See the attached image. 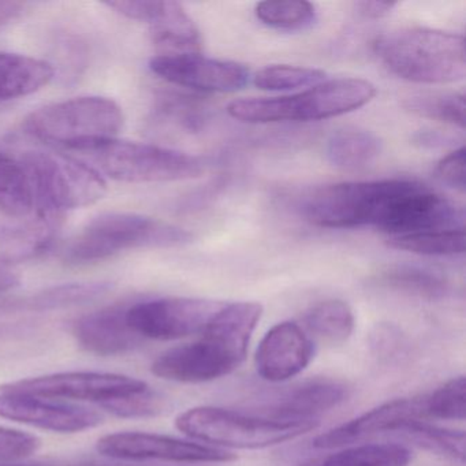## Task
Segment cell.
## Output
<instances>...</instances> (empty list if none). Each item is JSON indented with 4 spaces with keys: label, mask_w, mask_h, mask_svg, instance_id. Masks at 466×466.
Instances as JSON below:
<instances>
[{
    "label": "cell",
    "mask_w": 466,
    "mask_h": 466,
    "mask_svg": "<svg viewBox=\"0 0 466 466\" xmlns=\"http://www.w3.org/2000/svg\"><path fill=\"white\" fill-rule=\"evenodd\" d=\"M54 77L48 62L18 54L0 53V102L39 91Z\"/></svg>",
    "instance_id": "44dd1931"
},
{
    "label": "cell",
    "mask_w": 466,
    "mask_h": 466,
    "mask_svg": "<svg viewBox=\"0 0 466 466\" xmlns=\"http://www.w3.org/2000/svg\"><path fill=\"white\" fill-rule=\"evenodd\" d=\"M64 215L36 211L0 233V258L5 263L29 260L53 245Z\"/></svg>",
    "instance_id": "ffe728a7"
},
{
    "label": "cell",
    "mask_w": 466,
    "mask_h": 466,
    "mask_svg": "<svg viewBox=\"0 0 466 466\" xmlns=\"http://www.w3.org/2000/svg\"><path fill=\"white\" fill-rule=\"evenodd\" d=\"M414 141L421 147H436L443 146L444 143H452V138L439 132H420L414 136Z\"/></svg>",
    "instance_id": "74e56055"
},
{
    "label": "cell",
    "mask_w": 466,
    "mask_h": 466,
    "mask_svg": "<svg viewBox=\"0 0 466 466\" xmlns=\"http://www.w3.org/2000/svg\"><path fill=\"white\" fill-rule=\"evenodd\" d=\"M405 107L417 116L465 129V96L462 94H428L406 100Z\"/></svg>",
    "instance_id": "1f68e13d"
},
{
    "label": "cell",
    "mask_w": 466,
    "mask_h": 466,
    "mask_svg": "<svg viewBox=\"0 0 466 466\" xmlns=\"http://www.w3.org/2000/svg\"><path fill=\"white\" fill-rule=\"evenodd\" d=\"M403 441L428 450L435 454L444 455L455 461H465V432L438 427L428 421H413L398 431Z\"/></svg>",
    "instance_id": "4316f807"
},
{
    "label": "cell",
    "mask_w": 466,
    "mask_h": 466,
    "mask_svg": "<svg viewBox=\"0 0 466 466\" xmlns=\"http://www.w3.org/2000/svg\"><path fill=\"white\" fill-rule=\"evenodd\" d=\"M318 425L319 421H283L217 406H198L176 420V427L185 435L217 449H266L293 441Z\"/></svg>",
    "instance_id": "8992f818"
},
{
    "label": "cell",
    "mask_w": 466,
    "mask_h": 466,
    "mask_svg": "<svg viewBox=\"0 0 466 466\" xmlns=\"http://www.w3.org/2000/svg\"><path fill=\"white\" fill-rule=\"evenodd\" d=\"M34 187L35 209L64 215L102 200L105 177L88 163L53 152H26L21 159Z\"/></svg>",
    "instance_id": "9c48e42d"
},
{
    "label": "cell",
    "mask_w": 466,
    "mask_h": 466,
    "mask_svg": "<svg viewBox=\"0 0 466 466\" xmlns=\"http://www.w3.org/2000/svg\"><path fill=\"white\" fill-rule=\"evenodd\" d=\"M376 282L381 288L424 299H443L449 291V283L438 272L409 264L389 267Z\"/></svg>",
    "instance_id": "484cf974"
},
{
    "label": "cell",
    "mask_w": 466,
    "mask_h": 466,
    "mask_svg": "<svg viewBox=\"0 0 466 466\" xmlns=\"http://www.w3.org/2000/svg\"><path fill=\"white\" fill-rule=\"evenodd\" d=\"M324 80L326 73L323 70L290 65H271L253 76V84L258 89L272 92H288L305 86H315Z\"/></svg>",
    "instance_id": "4dcf8cb0"
},
{
    "label": "cell",
    "mask_w": 466,
    "mask_h": 466,
    "mask_svg": "<svg viewBox=\"0 0 466 466\" xmlns=\"http://www.w3.org/2000/svg\"><path fill=\"white\" fill-rule=\"evenodd\" d=\"M375 96L376 86L370 81L337 78L290 96L234 100L228 111L247 124L323 121L353 113Z\"/></svg>",
    "instance_id": "277c9868"
},
{
    "label": "cell",
    "mask_w": 466,
    "mask_h": 466,
    "mask_svg": "<svg viewBox=\"0 0 466 466\" xmlns=\"http://www.w3.org/2000/svg\"><path fill=\"white\" fill-rule=\"evenodd\" d=\"M108 7L119 15L151 26L152 37L159 47L171 53H198L200 50V32L195 21L177 2L137 0V2H110Z\"/></svg>",
    "instance_id": "2e32d148"
},
{
    "label": "cell",
    "mask_w": 466,
    "mask_h": 466,
    "mask_svg": "<svg viewBox=\"0 0 466 466\" xmlns=\"http://www.w3.org/2000/svg\"><path fill=\"white\" fill-rule=\"evenodd\" d=\"M256 17L269 28L299 31L316 21V9L309 2H261L256 5Z\"/></svg>",
    "instance_id": "f546056e"
},
{
    "label": "cell",
    "mask_w": 466,
    "mask_h": 466,
    "mask_svg": "<svg viewBox=\"0 0 466 466\" xmlns=\"http://www.w3.org/2000/svg\"><path fill=\"white\" fill-rule=\"evenodd\" d=\"M379 61L392 75L416 84H452L466 76L465 39L428 28L386 32L373 43Z\"/></svg>",
    "instance_id": "7a4b0ae2"
},
{
    "label": "cell",
    "mask_w": 466,
    "mask_h": 466,
    "mask_svg": "<svg viewBox=\"0 0 466 466\" xmlns=\"http://www.w3.org/2000/svg\"><path fill=\"white\" fill-rule=\"evenodd\" d=\"M427 394L431 420H443V421H463L465 420V376L450 379L449 381Z\"/></svg>",
    "instance_id": "d6a6232c"
},
{
    "label": "cell",
    "mask_w": 466,
    "mask_h": 466,
    "mask_svg": "<svg viewBox=\"0 0 466 466\" xmlns=\"http://www.w3.org/2000/svg\"><path fill=\"white\" fill-rule=\"evenodd\" d=\"M100 409L119 419H147L162 411L163 398L148 386L143 391L105 403Z\"/></svg>",
    "instance_id": "836d02e7"
},
{
    "label": "cell",
    "mask_w": 466,
    "mask_h": 466,
    "mask_svg": "<svg viewBox=\"0 0 466 466\" xmlns=\"http://www.w3.org/2000/svg\"><path fill=\"white\" fill-rule=\"evenodd\" d=\"M78 159L100 174L122 182H170L198 178L206 171L200 157L154 144L113 140L78 149Z\"/></svg>",
    "instance_id": "52a82bcc"
},
{
    "label": "cell",
    "mask_w": 466,
    "mask_h": 466,
    "mask_svg": "<svg viewBox=\"0 0 466 466\" xmlns=\"http://www.w3.org/2000/svg\"><path fill=\"white\" fill-rule=\"evenodd\" d=\"M127 308H105L81 316L73 324V337L78 345L96 356H118L129 353L143 343L127 323Z\"/></svg>",
    "instance_id": "d6986e66"
},
{
    "label": "cell",
    "mask_w": 466,
    "mask_h": 466,
    "mask_svg": "<svg viewBox=\"0 0 466 466\" xmlns=\"http://www.w3.org/2000/svg\"><path fill=\"white\" fill-rule=\"evenodd\" d=\"M223 302L167 297L136 302L127 308V326L141 339L174 340L201 334Z\"/></svg>",
    "instance_id": "30bf717a"
},
{
    "label": "cell",
    "mask_w": 466,
    "mask_h": 466,
    "mask_svg": "<svg viewBox=\"0 0 466 466\" xmlns=\"http://www.w3.org/2000/svg\"><path fill=\"white\" fill-rule=\"evenodd\" d=\"M0 466H45V465H23V463H9V465H0Z\"/></svg>",
    "instance_id": "ab89813d"
},
{
    "label": "cell",
    "mask_w": 466,
    "mask_h": 466,
    "mask_svg": "<svg viewBox=\"0 0 466 466\" xmlns=\"http://www.w3.org/2000/svg\"><path fill=\"white\" fill-rule=\"evenodd\" d=\"M193 236L185 228L144 215L107 212L94 218L64 250L67 264H89L118 253L189 244Z\"/></svg>",
    "instance_id": "5b68a950"
},
{
    "label": "cell",
    "mask_w": 466,
    "mask_h": 466,
    "mask_svg": "<svg viewBox=\"0 0 466 466\" xmlns=\"http://www.w3.org/2000/svg\"><path fill=\"white\" fill-rule=\"evenodd\" d=\"M0 419L58 433H77L102 424L96 409L21 392L0 391Z\"/></svg>",
    "instance_id": "5bb4252c"
},
{
    "label": "cell",
    "mask_w": 466,
    "mask_h": 466,
    "mask_svg": "<svg viewBox=\"0 0 466 466\" xmlns=\"http://www.w3.org/2000/svg\"><path fill=\"white\" fill-rule=\"evenodd\" d=\"M410 451L398 443L349 446L297 466H408Z\"/></svg>",
    "instance_id": "d4e9b609"
},
{
    "label": "cell",
    "mask_w": 466,
    "mask_h": 466,
    "mask_svg": "<svg viewBox=\"0 0 466 466\" xmlns=\"http://www.w3.org/2000/svg\"><path fill=\"white\" fill-rule=\"evenodd\" d=\"M348 395L342 381L312 379L264 398L252 411L283 421H319V416L337 408Z\"/></svg>",
    "instance_id": "e0dca14e"
},
{
    "label": "cell",
    "mask_w": 466,
    "mask_h": 466,
    "mask_svg": "<svg viewBox=\"0 0 466 466\" xmlns=\"http://www.w3.org/2000/svg\"><path fill=\"white\" fill-rule=\"evenodd\" d=\"M110 290L108 283H69V285L56 286L35 294L26 301L31 309L48 310L62 309L86 304L92 299H99Z\"/></svg>",
    "instance_id": "f1b7e54d"
},
{
    "label": "cell",
    "mask_w": 466,
    "mask_h": 466,
    "mask_svg": "<svg viewBox=\"0 0 466 466\" xmlns=\"http://www.w3.org/2000/svg\"><path fill=\"white\" fill-rule=\"evenodd\" d=\"M42 441L32 433L0 425V465L18 462L34 455Z\"/></svg>",
    "instance_id": "e575fe53"
},
{
    "label": "cell",
    "mask_w": 466,
    "mask_h": 466,
    "mask_svg": "<svg viewBox=\"0 0 466 466\" xmlns=\"http://www.w3.org/2000/svg\"><path fill=\"white\" fill-rule=\"evenodd\" d=\"M96 450L119 461H162L173 463L231 462L236 454L198 441L148 432H116L97 441Z\"/></svg>",
    "instance_id": "7c38bea8"
},
{
    "label": "cell",
    "mask_w": 466,
    "mask_h": 466,
    "mask_svg": "<svg viewBox=\"0 0 466 466\" xmlns=\"http://www.w3.org/2000/svg\"><path fill=\"white\" fill-rule=\"evenodd\" d=\"M381 152V141L361 129L338 130L327 141V159L342 170H361L372 165Z\"/></svg>",
    "instance_id": "7402d4cb"
},
{
    "label": "cell",
    "mask_w": 466,
    "mask_h": 466,
    "mask_svg": "<svg viewBox=\"0 0 466 466\" xmlns=\"http://www.w3.org/2000/svg\"><path fill=\"white\" fill-rule=\"evenodd\" d=\"M414 184L408 179H381L329 185L305 200L302 214L318 228L375 226L386 231Z\"/></svg>",
    "instance_id": "3957f363"
},
{
    "label": "cell",
    "mask_w": 466,
    "mask_h": 466,
    "mask_svg": "<svg viewBox=\"0 0 466 466\" xmlns=\"http://www.w3.org/2000/svg\"><path fill=\"white\" fill-rule=\"evenodd\" d=\"M149 69L167 83L207 94H231L250 80L245 65L198 53L160 54L149 61Z\"/></svg>",
    "instance_id": "4fadbf2b"
},
{
    "label": "cell",
    "mask_w": 466,
    "mask_h": 466,
    "mask_svg": "<svg viewBox=\"0 0 466 466\" xmlns=\"http://www.w3.org/2000/svg\"><path fill=\"white\" fill-rule=\"evenodd\" d=\"M147 387L146 381L119 373L78 370L10 381L0 386V391L21 392L66 402L86 400L96 403L100 408L111 400L143 391Z\"/></svg>",
    "instance_id": "8fae6325"
},
{
    "label": "cell",
    "mask_w": 466,
    "mask_h": 466,
    "mask_svg": "<svg viewBox=\"0 0 466 466\" xmlns=\"http://www.w3.org/2000/svg\"><path fill=\"white\" fill-rule=\"evenodd\" d=\"M124 125V114L114 100L76 97L34 111L25 119L29 135L76 152L92 144L113 140Z\"/></svg>",
    "instance_id": "ba28073f"
},
{
    "label": "cell",
    "mask_w": 466,
    "mask_h": 466,
    "mask_svg": "<svg viewBox=\"0 0 466 466\" xmlns=\"http://www.w3.org/2000/svg\"><path fill=\"white\" fill-rule=\"evenodd\" d=\"M389 247L422 256H457L465 253V230H435L391 237Z\"/></svg>",
    "instance_id": "83f0119b"
},
{
    "label": "cell",
    "mask_w": 466,
    "mask_h": 466,
    "mask_svg": "<svg viewBox=\"0 0 466 466\" xmlns=\"http://www.w3.org/2000/svg\"><path fill=\"white\" fill-rule=\"evenodd\" d=\"M304 326L310 335L329 345H342L356 326L353 309L342 299H324L305 312Z\"/></svg>",
    "instance_id": "cb8c5ba5"
},
{
    "label": "cell",
    "mask_w": 466,
    "mask_h": 466,
    "mask_svg": "<svg viewBox=\"0 0 466 466\" xmlns=\"http://www.w3.org/2000/svg\"><path fill=\"white\" fill-rule=\"evenodd\" d=\"M395 6H397V4H392V2H359V4H356L359 15H361L364 18H370V20H379V18L386 17Z\"/></svg>",
    "instance_id": "8d00e7d4"
},
{
    "label": "cell",
    "mask_w": 466,
    "mask_h": 466,
    "mask_svg": "<svg viewBox=\"0 0 466 466\" xmlns=\"http://www.w3.org/2000/svg\"><path fill=\"white\" fill-rule=\"evenodd\" d=\"M261 316L258 302L223 305L198 340L160 354L152 362V373L178 383H206L230 375L247 359Z\"/></svg>",
    "instance_id": "6da1fadb"
},
{
    "label": "cell",
    "mask_w": 466,
    "mask_h": 466,
    "mask_svg": "<svg viewBox=\"0 0 466 466\" xmlns=\"http://www.w3.org/2000/svg\"><path fill=\"white\" fill-rule=\"evenodd\" d=\"M18 283H20V279H18L17 274L7 266V263L0 260V293L15 289Z\"/></svg>",
    "instance_id": "f35d334b"
},
{
    "label": "cell",
    "mask_w": 466,
    "mask_h": 466,
    "mask_svg": "<svg viewBox=\"0 0 466 466\" xmlns=\"http://www.w3.org/2000/svg\"><path fill=\"white\" fill-rule=\"evenodd\" d=\"M465 148L455 149L444 157L436 167V177L447 187L465 192L466 187Z\"/></svg>",
    "instance_id": "d590c367"
},
{
    "label": "cell",
    "mask_w": 466,
    "mask_h": 466,
    "mask_svg": "<svg viewBox=\"0 0 466 466\" xmlns=\"http://www.w3.org/2000/svg\"><path fill=\"white\" fill-rule=\"evenodd\" d=\"M427 420H431L427 392L416 397L398 398L321 433L313 441V446L320 450L342 449L379 433H397L406 424Z\"/></svg>",
    "instance_id": "9a60e30c"
},
{
    "label": "cell",
    "mask_w": 466,
    "mask_h": 466,
    "mask_svg": "<svg viewBox=\"0 0 466 466\" xmlns=\"http://www.w3.org/2000/svg\"><path fill=\"white\" fill-rule=\"evenodd\" d=\"M0 211L25 219L35 211L34 187L21 160L0 152Z\"/></svg>",
    "instance_id": "603a6c76"
},
{
    "label": "cell",
    "mask_w": 466,
    "mask_h": 466,
    "mask_svg": "<svg viewBox=\"0 0 466 466\" xmlns=\"http://www.w3.org/2000/svg\"><path fill=\"white\" fill-rule=\"evenodd\" d=\"M315 346L309 334L294 321L272 327L256 351V370L264 380L282 383L299 375L312 361Z\"/></svg>",
    "instance_id": "ac0fdd59"
}]
</instances>
